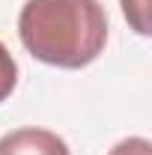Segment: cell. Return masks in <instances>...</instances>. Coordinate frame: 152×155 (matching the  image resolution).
<instances>
[{"label": "cell", "instance_id": "cell-1", "mask_svg": "<svg viewBox=\"0 0 152 155\" xmlns=\"http://www.w3.org/2000/svg\"><path fill=\"white\" fill-rule=\"evenodd\" d=\"M18 39L39 63L84 69L107 45V12L98 0H27Z\"/></svg>", "mask_w": 152, "mask_h": 155}, {"label": "cell", "instance_id": "cell-2", "mask_svg": "<svg viewBox=\"0 0 152 155\" xmlns=\"http://www.w3.org/2000/svg\"><path fill=\"white\" fill-rule=\"evenodd\" d=\"M0 155H72L69 143L48 128H15L0 137Z\"/></svg>", "mask_w": 152, "mask_h": 155}, {"label": "cell", "instance_id": "cell-3", "mask_svg": "<svg viewBox=\"0 0 152 155\" xmlns=\"http://www.w3.org/2000/svg\"><path fill=\"white\" fill-rule=\"evenodd\" d=\"M15 87H18V63L9 54V48L0 42V101L12 96Z\"/></svg>", "mask_w": 152, "mask_h": 155}, {"label": "cell", "instance_id": "cell-4", "mask_svg": "<svg viewBox=\"0 0 152 155\" xmlns=\"http://www.w3.org/2000/svg\"><path fill=\"white\" fill-rule=\"evenodd\" d=\"M119 3H122V15L128 18V24L140 36H149V18H146L149 0H119Z\"/></svg>", "mask_w": 152, "mask_h": 155}, {"label": "cell", "instance_id": "cell-5", "mask_svg": "<svg viewBox=\"0 0 152 155\" xmlns=\"http://www.w3.org/2000/svg\"><path fill=\"white\" fill-rule=\"evenodd\" d=\"M107 155H152V143L146 137H125Z\"/></svg>", "mask_w": 152, "mask_h": 155}]
</instances>
